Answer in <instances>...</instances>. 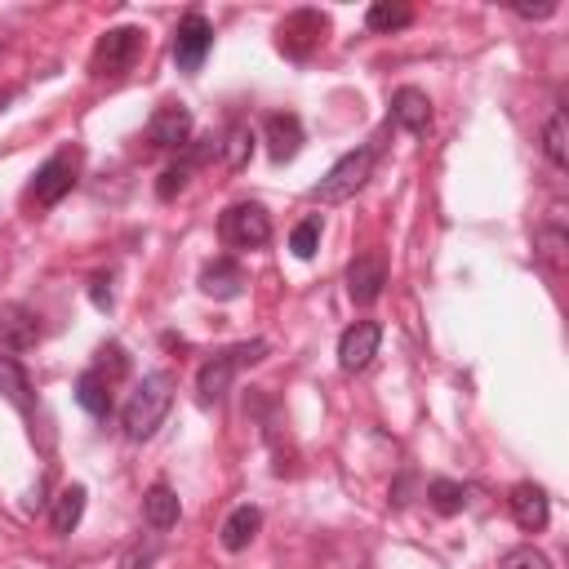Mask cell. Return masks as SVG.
<instances>
[{"label":"cell","instance_id":"cell-6","mask_svg":"<svg viewBox=\"0 0 569 569\" xmlns=\"http://www.w3.org/2000/svg\"><path fill=\"white\" fill-rule=\"evenodd\" d=\"M142 50V31L138 27H112L103 40H99V50H93V76H121L134 67Z\"/></svg>","mask_w":569,"mask_h":569},{"label":"cell","instance_id":"cell-20","mask_svg":"<svg viewBox=\"0 0 569 569\" xmlns=\"http://www.w3.org/2000/svg\"><path fill=\"white\" fill-rule=\"evenodd\" d=\"M0 392H5L23 414L31 409V383H27V374L14 356H0Z\"/></svg>","mask_w":569,"mask_h":569},{"label":"cell","instance_id":"cell-31","mask_svg":"<svg viewBox=\"0 0 569 569\" xmlns=\"http://www.w3.org/2000/svg\"><path fill=\"white\" fill-rule=\"evenodd\" d=\"M516 14L520 18H547V14H556V5L547 0V5H516Z\"/></svg>","mask_w":569,"mask_h":569},{"label":"cell","instance_id":"cell-10","mask_svg":"<svg viewBox=\"0 0 569 569\" xmlns=\"http://www.w3.org/2000/svg\"><path fill=\"white\" fill-rule=\"evenodd\" d=\"M148 138L156 142V148H182L187 138H192V112H187L182 103H165V108H156L152 112V121H148Z\"/></svg>","mask_w":569,"mask_h":569},{"label":"cell","instance_id":"cell-18","mask_svg":"<svg viewBox=\"0 0 569 569\" xmlns=\"http://www.w3.org/2000/svg\"><path fill=\"white\" fill-rule=\"evenodd\" d=\"M76 401H80L93 418H108V414H112V383H108L99 369H85V374L76 378Z\"/></svg>","mask_w":569,"mask_h":569},{"label":"cell","instance_id":"cell-5","mask_svg":"<svg viewBox=\"0 0 569 569\" xmlns=\"http://www.w3.org/2000/svg\"><path fill=\"white\" fill-rule=\"evenodd\" d=\"M210 50H214V27H210L205 14L192 10L178 23V31H174V63L182 72H201V63L210 59Z\"/></svg>","mask_w":569,"mask_h":569},{"label":"cell","instance_id":"cell-30","mask_svg":"<svg viewBox=\"0 0 569 569\" xmlns=\"http://www.w3.org/2000/svg\"><path fill=\"white\" fill-rule=\"evenodd\" d=\"M539 245H543V258L560 271V245H565V236H560V231H543V236H539Z\"/></svg>","mask_w":569,"mask_h":569},{"label":"cell","instance_id":"cell-26","mask_svg":"<svg viewBox=\"0 0 569 569\" xmlns=\"http://www.w3.org/2000/svg\"><path fill=\"white\" fill-rule=\"evenodd\" d=\"M316 245H320V218H303V223L290 231V250H294L299 258H312Z\"/></svg>","mask_w":569,"mask_h":569},{"label":"cell","instance_id":"cell-25","mask_svg":"<svg viewBox=\"0 0 569 569\" xmlns=\"http://www.w3.org/2000/svg\"><path fill=\"white\" fill-rule=\"evenodd\" d=\"M543 152H547V161L552 165H569V148H565V112H556L552 121H547V129H543Z\"/></svg>","mask_w":569,"mask_h":569},{"label":"cell","instance_id":"cell-7","mask_svg":"<svg viewBox=\"0 0 569 569\" xmlns=\"http://www.w3.org/2000/svg\"><path fill=\"white\" fill-rule=\"evenodd\" d=\"M325 31H329V18L320 14V10H294L290 18L280 23V50L290 54V59H307L316 45L325 40Z\"/></svg>","mask_w":569,"mask_h":569},{"label":"cell","instance_id":"cell-19","mask_svg":"<svg viewBox=\"0 0 569 569\" xmlns=\"http://www.w3.org/2000/svg\"><path fill=\"white\" fill-rule=\"evenodd\" d=\"M178 494L169 485H152L148 498H142V516H148V526L152 530H174L178 526Z\"/></svg>","mask_w":569,"mask_h":569},{"label":"cell","instance_id":"cell-29","mask_svg":"<svg viewBox=\"0 0 569 569\" xmlns=\"http://www.w3.org/2000/svg\"><path fill=\"white\" fill-rule=\"evenodd\" d=\"M182 187H187V169L178 165V169H165V174H161V187H156V192H161V201H174Z\"/></svg>","mask_w":569,"mask_h":569},{"label":"cell","instance_id":"cell-9","mask_svg":"<svg viewBox=\"0 0 569 569\" xmlns=\"http://www.w3.org/2000/svg\"><path fill=\"white\" fill-rule=\"evenodd\" d=\"M383 284H388V263H383V254H361V258L347 267V294H352L361 307H369L378 294H383Z\"/></svg>","mask_w":569,"mask_h":569},{"label":"cell","instance_id":"cell-3","mask_svg":"<svg viewBox=\"0 0 569 569\" xmlns=\"http://www.w3.org/2000/svg\"><path fill=\"white\" fill-rule=\"evenodd\" d=\"M223 241L236 250H263L271 241V218L263 205H231L223 214Z\"/></svg>","mask_w":569,"mask_h":569},{"label":"cell","instance_id":"cell-17","mask_svg":"<svg viewBox=\"0 0 569 569\" xmlns=\"http://www.w3.org/2000/svg\"><path fill=\"white\" fill-rule=\"evenodd\" d=\"M236 365L231 361V352H223V356H214L201 374H197V392H201V401H223L227 396V388H231V378H236Z\"/></svg>","mask_w":569,"mask_h":569},{"label":"cell","instance_id":"cell-27","mask_svg":"<svg viewBox=\"0 0 569 569\" xmlns=\"http://www.w3.org/2000/svg\"><path fill=\"white\" fill-rule=\"evenodd\" d=\"M498 569H552V560H547L539 547H530V543H526V547H511V552L503 556V565H498Z\"/></svg>","mask_w":569,"mask_h":569},{"label":"cell","instance_id":"cell-4","mask_svg":"<svg viewBox=\"0 0 569 569\" xmlns=\"http://www.w3.org/2000/svg\"><path fill=\"white\" fill-rule=\"evenodd\" d=\"M76 169H80V152H59L50 156L40 169H36V182H31V201L36 205H59L72 187H76Z\"/></svg>","mask_w":569,"mask_h":569},{"label":"cell","instance_id":"cell-13","mask_svg":"<svg viewBox=\"0 0 569 569\" xmlns=\"http://www.w3.org/2000/svg\"><path fill=\"white\" fill-rule=\"evenodd\" d=\"M299 148H303V121H299L294 112L267 116V152H271V161H276V165L294 161Z\"/></svg>","mask_w":569,"mask_h":569},{"label":"cell","instance_id":"cell-24","mask_svg":"<svg viewBox=\"0 0 569 569\" xmlns=\"http://www.w3.org/2000/svg\"><path fill=\"white\" fill-rule=\"evenodd\" d=\"M427 498H432V507L441 516H458L467 507V490L458 481H432V485H427Z\"/></svg>","mask_w":569,"mask_h":569},{"label":"cell","instance_id":"cell-21","mask_svg":"<svg viewBox=\"0 0 569 569\" xmlns=\"http://www.w3.org/2000/svg\"><path fill=\"white\" fill-rule=\"evenodd\" d=\"M365 23H369V31H401V27L414 23V10L396 5V0H378V5H369Z\"/></svg>","mask_w":569,"mask_h":569},{"label":"cell","instance_id":"cell-11","mask_svg":"<svg viewBox=\"0 0 569 569\" xmlns=\"http://www.w3.org/2000/svg\"><path fill=\"white\" fill-rule=\"evenodd\" d=\"M507 507H511V520L526 534H539L543 526H547V516H552V507H547V494L534 485V481H520L516 490H511V498H507Z\"/></svg>","mask_w":569,"mask_h":569},{"label":"cell","instance_id":"cell-15","mask_svg":"<svg viewBox=\"0 0 569 569\" xmlns=\"http://www.w3.org/2000/svg\"><path fill=\"white\" fill-rule=\"evenodd\" d=\"M392 121L401 129H409V134H427V129H432V103H427V93L422 89H396Z\"/></svg>","mask_w":569,"mask_h":569},{"label":"cell","instance_id":"cell-22","mask_svg":"<svg viewBox=\"0 0 569 569\" xmlns=\"http://www.w3.org/2000/svg\"><path fill=\"white\" fill-rule=\"evenodd\" d=\"M80 516H85V485H72V490H63L59 503H54V530H59V534H72V530L80 526Z\"/></svg>","mask_w":569,"mask_h":569},{"label":"cell","instance_id":"cell-8","mask_svg":"<svg viewBox=\"0 0 569 569\" xmlns=\"http://www.w3.org/2000/svg\"><path fill=\"white\" fill-rule=\"evenodd\" d=\"M378 343H383V325H378V320H356L347 334L339 339V365H343L347 374L365 369V365L378 356Z\"/></svg>","mask_w":569,"mask_h":569},{"label":"cell","instance_id":"cell-2","mask_svg":"<svg viewBox=\"0 0 569 569\" xmlns=\"http://www.w3.org/2000/svg\"><path fill=\"white\" fill-rule=\"evenodd\" d=\"M369 169H374V148H361V152H347L334 169H329L316 187H312V201H320V205H339V201H352L361 187H365V178H369Z\"/></svg>","mask_w":569,"mask_h":569},{"label":"cell","instance_id":"cell-1","mask_svg":"<svg viewBox=\"0 0 569 569\" xmlns=\"http://www.w3.org/2000/svg\"><path fill=\"white\" fill-rule=\"evenodd\" d=\"M169 405H174V378H169L165 369L148 374V378L138 383V392L129 396L125 414H121L125 437H129V441H148V437H156V427L165 422Z\"/></svg>","mask_w":569,"mask_h":569},{"label":"cell","instance_id":"cell-23","mask_svg":"<svg viewBox=\"0 0 569 569\" xmlns=\"http://www.w3.org/2000/svg\"><path fill=\"white\" fill-rule=\"evenodd\" d=\"M223 156H227L231 169H245V161L254 156V129L250 125H231L227 142H223Z\"/></svg>","mask_w":569,"mask_h":569},{"label":"cell","instance_id":"cell-14","mask_svg":"<svg viewBox=\"0 0 569 569\" xmlns=\"http://www.w3.org/2000/svg\"><path fill=\"white\" fill-rule=\"evenodd\" d=\"M201 290H205L210 299H223V303L241 299V290H245V271H241V263L214 258V263L201 271Z\"/></svg>","mask_w":569,"mask_h":569},{"label":"cell","instance_id":"cell-28","mask_svg":"<svg viewBox=\"0 0 569 569\" xmlns=\"http://www.w3.org/2000/svg\"><path fill=\"white\" fill-rule=\"evenodd\" d=\"M93 369H99L103 378H108V383H116V378H125L129 374V356H125V347H103L99 352V365H93Z\"/></svg>","mask_w":569,"mask_h":569},{"label":"cell","instance_id":"cell-12","mask_svg":"<svg viewBox=\"0 0 569 569\" xmlns=\"http://www.w3.org/2000/svg\"><path fill=\"white\" fill-rule=\"evenodd\" d=\"M0 343H5L10 352H27L40 343V320L31 307L23 303H10V307H0Z\"/></svg>","mask_w":569,"mask_h":569},{"label":"cell","instance_id":"cell-16","mask_svg":"<svg viewBox=\"0 0 569 569\" xmlns=\"http://www.w3.org/2000/svg\"><path fill=\"white\" fill-rule=\"evenodd\" d=\"M263 530V511L258 507H236L227 520H223V547L227 552H245L250 543H254V534Z\"/></svg>","mask_w":569,"mask_h":569}]
</instances>
